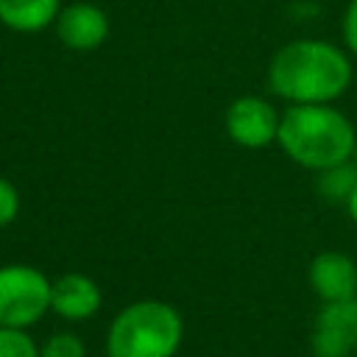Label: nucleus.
<instances>
[{
  "instance_id": "f257e3e1",
  "label": "nucleus",
  "mask_w": 357,
  "mask_h": 357,
  "mask_svg": "<svg viewBox=\"0 0 357 357\" xmlns=\"http://www.w3.org/2000/svg\"><path fill=\"white\" fill-rule=\"evenodd\" d=\"M349 50L326 39H293L268 64V86L293 103H335L351 84Z\"/></svg>"
},
{
  "instance_id": "f03ea898",
  "label": "nucleus",
  "mask_w": 357,
  "mask_h": 357,
  "mask_svg": "<svg viewBox=\"0 0 357 357\" xmlns=\"http://www.w3.org/2000/svg\"><path fill=\"white\" fill-rule=\"evenodd\" d=\"M279 148L307 170H326L351 162L357 128L332 103H293L282 112Z\"/></svg>"
},
{
  "instance_id": "7ed1b4c3",
  "label": "nucleus",
  "mask_w": 357,
  "mask_h": 357,
  "mask_svg": "<svg viewBox=\"0 0 357 357\" xmlns=\"http://www.w3.org/2000/svg\"><path fill=\"white\" fill-rule=\"evenodd\" d=\"M181 337L178 310L167 301L142 298L114 315L106 335V357H173Z\"/></svg>"
},
{
  "instance_id": "20e7f679",
  "label": "nucleus",
  "mask_w": 357,
  "mask_h": 357,
  "mask_svg": "<svg viewBox=\"0 0 357 357\" xmlns=\"http://www.w3.org/2000/svg\"><path fill=\"white\" fill-rule=\"evenodd\" d=\"M50 284L33 265H0V326H33L50 310Z\"/></svg>"
},
{
  "instance_id": "39448f33",
  "label": "nucleus",
  "mask_w": 357,
  "mask_h": 357,
  "mask_svg": "<svg viewBox=\"0 0 357 357\" xmlns=\"http://www.w3.org/2000/svg\"><path fill=\"white\" fill-rule=\"evenodd\" d=\"M282 114L259 95H243L226 109V134L243 148H265L276 142Z\"/></svg>"
},
{
  "instance_id": "423d86ee",
  "label": "nucleus",
  "mask_w": 357,
  "mask_h": 357,
  "mask_svg": "<svg viewBox=\"0 0 357 357\" xmlns=\"http://www.w3.org/2000/svg\"><path fill=\"white\" fill-rule=\"evenodd\" d=\"M357 349V296L324 301L312 326L315 357H349Z\"/></svg>"
},
{
  "instance_id": "0eeeda50",
  "label": "nucleus",
  "mask_w": 357,
  "mask_h": 357,
  "mask_svg": "<svg viewBox=\"0 0 357 357\" xmlns=\"http://www.w3.org/2000/svg\"><path fill=\"white\" fill-rule=\"evenodd\" d=\"M56 36L67 50H95L106 42L109 36V17L100 6L95 3H84L75 0L70 6H61L59 17H56Z\"/></svg>"
},
{
  "instance_id": "6e6552de",
  "label": "nucleus",
  "mask_w": 357,
  "mask_h": 357,
  "mask_svg": "<svg viewBox=\"0 0 357 357\" xmlns=\"http://www.w3.org/2000/svg\"><path fill=\"white\" fill-rule=\"evenodd\" d=\"M310 287L321 301H343L357 296V265L343 251H321L310 262Z\"/></svg>"
},
{
  "instance_id": "1a4fd4ad",
  "label": "nucleus",
  "mask_w": 357,
  "mask_h": 357,
  "mask_svg": "<svg viewBox=\"0 0 357 357\" xmlns=\"http://www.w3.org/2000/svg\"><path fill=\"white\" fill-rule=\"evenodd\" d=\"M100 287L86 273H64L50 284V310L64 321H86L100 310Z\"/></svg>"
},
{
  "instance_id": "9d476101",
  "label": "nucleus",
  "mask_w": 357,
  "mask_h": 357,
  "mask_svg": "<svg viewBox=\"0 0 357 357\" xmlns=\"http://www.w3.org/2000/svg\"><path fill=\"white\" fill-rule=\"evenodd\" d=\"M61 0H0V22L17 33H39L56 22Z\"/></svg>"
},
{
  "instance_id": "9b49d317",
  "label": "nucleus",
  "mask_w": 357,
  "mask_h": 357,
  "mask_svg": "<svg viewBox=\"0 0 357 357\" xmlns=\"http://www.w3.org/2000/svg\"><path fill=\"white\" fill-rule=\"evenodd\" d=\"M357 187V165L354 162H343L335 167H326L318 173V192L324 198H329L332 204H346L349 195Z\"/></svg>"
},
{
  "instance_id": "f8f14e48",
  "label": "nucleus",
  "mask_w": 357,
  "mask_h": 357,
  "mask_svg": "<svg viewBox=\"0 0 357 357\" xmlns=\"http://www.w3.org/2000/svg\"><path fill=\"white\" fill-rule=\"evenodd\" d=\"M0 357H39V346L28 329L0 326Z\"/></svg>"
},
{
  "instance_id": "ddd939ff",
  "label": "nucleus",
  "mask_w": 357,
  "mask_h": 357,
  "mask_svg": "<svg viewBox=\"0 0 357 357\" xmlns=\"http://www.w3.org/2000/svg\"><path fill=\"white\" fill-rule=\"evenodd\" d=\"M84 340L73 332H56L39 346V357H84Z\"/></svg>"
},
{
  "instance_id": "4468645a",
  "label": "nucleus",
  "mask_w": 357,
  "mask_h": 357,
  "mask_svg": "<svg viewBox=\"0 0 357 357\" xmlns=\"http://www.w3.org/2000/svg\"><path fill=\"white\" fill-rule=\"evenodd\" d=\"M17 215H20V192L8 178L0 176V229L14 223Z\"/></svg>"
},
{
  "instance_id": "2eb2a0df",
  "label": "nucleus",
  "mask_w": 357,
  "mask_h": 357,
  "mask_svg": "<svg viewBox=\"0 0 357 357\" xmlns=\"http://www.w3.org/2000/svg\"><path fill=\"white\" fill-rule=\"evenodd\" d=\"M340 33H343V45L351 56H357V0H349L346 11H343V22H340Z\"/></svg>"
},
{
  "instance_id": "dca6fc26",
  "label": "nucleus",
  "mask_w": 357,
  "mask_h": 357,
  "mask_svg": "<svg viewBox=\"0 0 357 357\" xmlns=\"http://www.w3.org/2000/svg\"><path fill=\"white\" fill-rule=\"evenodd\" d=\"M346 212H349L351 223L357 226V187H354V192H351V195H349V201H346Z\"/></svg>"
},
{
  "instance_id": "f3484780",
  "label": "nucleus",
  "mask_w": 357,
  "mask_h": 357,
  "mask_svg": "<svg viewBox=\"0 0 357 357\" xmlns=\"http://www.w3.org/2000/svg\"><path fill=\"white\" fill-rule=\"evenodd\" d=\"M351 162L357 165V142H354V156H351Z\"/></svg>"
}]
</instances>
